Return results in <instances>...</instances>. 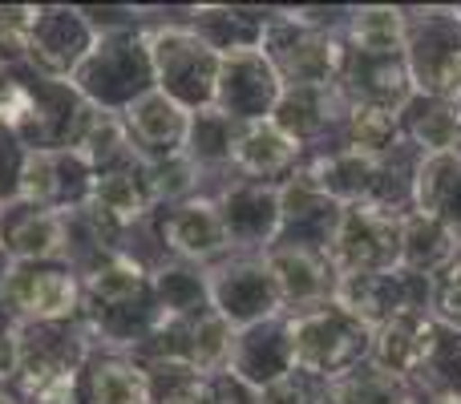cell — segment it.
Segmentation results:
<instances>
[{
    "label": "cell",
    "instance_id": "cell-46",
    "mask_svg": "<svg viewBox=\"0 0 461 404\" xmlns=\"http://www.w3.org/2000/svg\"><path fill=\"white\" fill-rule=\"evenodd\" d=\"M24 162H29V150H24V146L16 142L8 130H0V211L21 199Z\"/></svg>",
    "mask_w": 461,
    "mask_h": 404
},
{
    "label": "cell",
    "instance_id": "cell-24",
    "mask_svg": "<svg viewBox=\"0 0 461 404\" xmlns=\"http://www.w3.org/2000/svg\"><path fill=\"white\" fill-rule=\"evenodd\" d=\"M336 94L344 105H376V110H405V102L417 94L409 77L405 57H360L344 49Z\"/></svg>",
    "mask_w": 461,
    "mask_h": 404
},
{
    "label": "cell",
    "instance_id": "cell-8",
    "mask_svg": "<svg viewBox=\"0 0 461 404\" xmlns=\"http://www.w3.org/2000/svg\"><path fill=\"white\" fill-rule=\"evenodd\" d=\"M263 57L279 73L284 89L292 85H336L344 61V40L336 32H320L303 24L292 8H276L263 32Z\"/></svg>",
    "mask_w": 461,
    "mask_h": 404
},
{
    "label": "cell",
    "instance_id": "cell-7",
    "mask_svg": "<svg viewBox=\"0 0 461 404\" xmlns=\"http://www.w3.org/2000/svg\"><path fill=\"white\" fill-rule=\"evenodd\" d=\"M16 340H21V364H16L13 392L21 397V404L29 397H37V392L53 389V384L77 381L89 352L97 348L81 319H65V324H16Z\"/></svg>",
    "mask_w": 461,
    "mask_h": 404
},
{
    "label": "cell",
    "instance_id": "cell-41",
    "mask_svg": "<svg viewBox=\"0 0 461 404\" xmlns=\"http://www.w3.org/2000/svg\"><path fill=\"white\" fill-rule=\"evenodd\" d=\"M438 324V319H433ZM417 392H454L461 389V332L454 328H433L429 352H425V364L413 381Z\"/></svg>",
    "mask_w": 461,
    "mask_h": 404
},
{
    "label": "cell",
    "instance_id": "cell-32",
    "mask_svg": "<svg viewBox=\"0 0 461 404\" xmlns=\"http://www.w3.org/2000/svg\"><path fill=\"white\" fill-rule=\"evenodd\" d=\"M457 259H461V238L441 219H433L425 211H409L401 219V267L409 275L433 279Z\"/></svg>",
    "mask_w": 461,
    "mask_h": 404
},
{
    "label": "cell",
    "instance_id": "cell-25",
    "mask_svg": "<svg viewBox=\"0 0 461 404\" xmlns=\"http://www.w3.org/2000/svg\"><path fill=\"white\" fill-rule=\"evenodd\" d=\"M340 219H344V206L332 202L328 194H320L303 175L287 178V183L279 186V238L276 243L328 251Z\"/></svg>",
    "mask_w": 461,
    "mask_h": 404
},
{
    "label": "cell",
    "instance_id": "cell-35",
    "mask_svg": "<svg viewBox=\"0 0 461 404\" xmlns=\"http://www.w3.org/2000/svg\"><path fill=\"white\" fill-rule=\"evenodd\" d=\"M340 40L360 57H405V4H352Z\"/></svg>",
    "mask_w": 461,
    "mask_h": 404
},
{
    "label": "cell",
    "instance_id": "cell-2",
    "mask_svg": "<svg viewBox=\"0 0 461 404\" xmlns=\"http://www.w3.org/2000/svg\"><path fill=\"white\" fill-rule=\"evenodd\" d=\"M81 324L89 328L97 348L134 352L162 324L154 275L122 255L89 271L81 279Z\"/></svg>",
    "mask_w": 461,
    "mask_h": 404
},
{
    "label": "cell",
    "instance_id": "cell-30",
    "mask_svg": "<svg viewBox=\"0 0 461 404\" xmlns=\"http://www.w3.org/2000/svg\"><path fill=\"white\" fill-rule=\"evenodd\" d=\"M433 328L438 324H433L429 311H401V316L384 319L381 328H373V356H368V364L413 384L425 364V352H429Z\"/></svg>",
    "mask_w": 461,
    "mask_h": 404
},
{
    "label": "cell",
    "instance_id": "cell-49",
    "mask_svg": "<svg viewBox=\"0 0 461 404\" xmlns=\"http://www.w3.org/2000/svg\"><path fill=\"white\" fill-rule=\"evenodd\" d=\"M5 271H8V259H5V251H0V283H5ZM0 324H13V316H8V308H5V295H0Z\"/></svg>",
    "mask_w": 461,
    "mask_h": 404
},
{
    "label": "cell",
    "instance_id": "cell-15",
    "mask_svg": "<svg viewBox=\"0 0 461 404\" xmlns=\"http://www.w3.org/2000/svg\"><path fill=\"white\" fill-rule=\"evenodd\" d=\"M332 303H340L360 324L381 328L401 311H429V279L409 275L405 267L376 271V275H340Z\"/></svg>",
    "mask_w": 461,
    "mask_h": 404
},
{
    "label": "cell",
    "instance_id": "cell-43",
    "mask_svg": "<svg viewBox=\"0 0 461 404\" xmlns=\"http://www.w3.org/2000/svg\"><path fill=\"white\" fill-rule=\"evenodd\" d=\"M429 316L441 328L461 332V259L429 279Z\"/></svg>",
    "mask_w": 461,
    "mask_h": 404
},
{
    "label": "cell",
    "instance_id": "cell-1",
    "mask_svg": "<svg viewBox=\"0 0 461 404\" xmlns=\"http://www.w3.org/2000/svg\"><path fill=\"white\" fill-rule=\"evenodd\" d=\"M97 113L102 110H94L69 81L37 77L32 69H0V130L29 154L81 150Z\"/></svg>",
    "mask_w": 461,
    "mask_h": 404
},
{
    "label": "cell",
    "instance_id": "cell-4",
    "mask_svg": "<svg viewBox=\"0 0 461 404\" xmlns=\"http://www.w3.org/2000/svg\"><path fill=\"white\" fill-rule=\"evenodd\" d=\"M94 110L122 113L146 94H154V65L150 45H146V29H113L97 32V45L81 61V69L69 81Z\"/></svg>",
    "mask_w": 461,
    "mask_h": 404
},
{
    "label": "cell",
    "instance_id": "cell-20",
    "mask_svg": "<svg viewBox=\"0 0 461 404\" xmlns=\"http://www.w3.org/2000/svg\"><path fill=\"white\" fill-rule=\"evenodd\" d=\"M344 113H348V105L336 94V85H292L279 94V105H276V113H271V121H276L303 154H316V150H328V146L340 142Z\"/></svg>",
    "mask_w": 461,
    "mask_h": 404
},
{
    "label": "cell",
    "instance_id": "cell-31",
    "mask_svg": "<svg viewBox=\"0 0 461 404\" xmlns=\"http://www.w3.org/2000/svg\"><path fill=\"white\" fill-rule=\"evenodd\" d=\"M373 166H376V158H365V154L336 142V146H328V150L303 154L300 175L308 178L320 194H328L332 202H340L344 211H348V206H365L368 186H373Z\"/></svg>",
    "mask_w": 461,
    "mask_h": 404
},
{
    "label": "cell",
    "instance_id": "cell-40",
    "mask_svg": "<svg viewBox=\"0 0 461 404\" xmlns=\"http://www.w3.org/2000/svg\"><path fill=\"white\" fill-rule=\"evenodd\" d=\"M340 146L365 154V158H384L401 146V113L376 110V105H348L340 121Z\"/></svg>",
    "mask_w": 461,
    "mask_h": 404
},
{
    "label": "cell",
    "instance_id": "cell-28",
    "mask_svg": "<svg viewBox=\"0 0 461 404\" xmlns=\"http://www.w3.org/2000/svg\"><path fill=\"white\" fill-rule=\"evenodd\" d=\"M271 16H276V8H255V4H191L186 8L191 32L207 40L219 57L263 49V32H267Z\"/></svg>",
    "mask_w": 461,
    "mask_h": 404
},
{
    "label": "cell",
    "instance_id": "cell-34",
    "mask_svg": "<svg viewBox=\"0 0 461 404\" xmlns=\"http://www.w3.org/2000/svg\"><path fill=\"white\" fill-rule=\"evenodd\" d=\"M235 138L239 126L230 118H223L219 110H203L191 113V134H186V150L183 158L199 170L203 178V194H211L219 183L230 178V158H235Z\"/></svg>",
    "mask_w": 461,
    "mask_h": 404
},
{
    "label": "cell",
    "instance_id": "cell-29",
    "mask_svg": "<svg viewBox=\"0 0 461 404\" xmlns=\"http://www.w3.org/2000/svg\"><path fill=\"white\" fill-rule=\"evenodd\" d=\"M81 404H150V381L146 368L130 352L94 348L77 376Z\"/></svg>",
    "mask_w": 461,
    "mask_h": 404
},
{
    "label": "cell",
    "instance_id": "cell-10",
    "mask_svg": "<svg viewBox=\"0 0 461 404\" xmlns=\"http://www.w3.org/2000/svg\"><path fill=\"white\" fill-rule=\"evenodd\" d=\"M211 279V308L227 319L230 328H251L271 316H284L276 275L267 267V255L235 251L223 263L207 267Z\"/></svg>",
    "mask_w": 461,
    "mask_h": 404
},
{
    "label": "cell",
    "instance_id": "cell-12",
    "mask_svg": "<svg viewBox=\"0 0 461 404\" xmlns=\"http://www.w3.org/2000/svg\"><path fill=\"white\" fill-rule=\"evenodd\" d=\"M94 45L97 29L81 4H41L24 69L49 81H73V73L81 69V61L89 57Z\"/></svg>",
    "mask_w": 461,
    "mask_h": 404
},
{
    "label": "cell",
    "instance_id": "cell-21",
    "mask_svg": "<svg viewBox=\"0 0 461 404\" xmlns=\"http://www.w3.org/2000/svg\"><path fill=\"white\" fill-rule=\"evenodd\" d=\"M292 368H295V352H292V324H287V316H271L263 324L235 328L230 352H227V373L239 376L247 389L263 392L267 384L284 381Z\"/></svg>",
    "mask_w": 461,
    "mask_h": 404
},
{
    "label": "cell",
    "instance_id": "cell-27",
    "mask_svg": "<svg viewBox=\"0 0 461 404\" xmlns=\"http://www.w3.org/2000/svg\"><path fill=\"white\" fill-rule=\"evenodd\" d=\"M0 251L8 263H49L65 255V214L13 202L0 211Z\"/></svg>",
    "mask_w": 461,
    "mask_h": 404
},
{
    "label": "cell",
    "instance_id": "cell-45",
    "mask_svg": "<svg viewBox=\"0 0 461 404\" xmlns=\"http://www.w3.org/2000/svg\"><path fill=\"white\" fill-rule=\"evenodd\" d=\"M191 404H259V392L247 389L239 376H230L227 368L219 373H207L194 389V400Z\"/></svg>",
    "mask_w": 461,
    "mask_h": 404
},
{
    "label": "cell",
    "instance_id": "cell-47",
    "mask_svg": "<svg viewBox=\"0 0 461 404\" xmlns=\"http://www.w3.org/2000/svg\"><path fill=\"white\" fill-rule=\"evenodd\" d=\"M16 364H21L16 324H0V384H13L16 381Z\"/></svg>",
    "mask_w": 461,
    "mask_h": 404
},
{
    "label": "cell",
    "instance_id": "cell-9",
    "mask_svg": "<svg viewBox=\"0 0 461 404\" xmlns=\"http://www.w3.org/2000/svg\"><path fill=\"white\" fill-rule=\"evenodd\" d=\"M5 308L13 324H65L81 319V275L61 259L49 263H8Z\"/></svg>",
    "mask_w": 461,
    "mask_h": 404
},
{
    "label": "cell",
    "instance_id": "cell-33",
    "mask_svg": "<svg viewBox=\"0 0 461 404\" xmlns=\"http://www.w3.org/2000/svg\"><path fill=\"white\" fill-rule=\"evenodd\" d=\"M401 142L413 146L421 158L461 150V121L449 97L413 94L401 110Z\"/></svg>",
    "mask_w": 461,
    "mask_h": 404
},
{
    "label": "cell",
    "instance_id": "cell-19",
    "mask_svg": "<svg viewBox=\"0 0 461 404\" xmlns=\"http://www.w3.org/2000/svg\"><path fill=\"white\" fill-rule=\"evenodd\" d=\"M89 211L122 235L134 222H146L158 211V191H154V175L138 154L110 162V166L94 170V194H89Z\"/></svg>",
    "mask_w": 461,
    "mask_h": 404
},
{
    "label": "cell",
    "instance_id": "cell-5",
    "mask_svg": "<svg viewBox=\"0 0 461 404\" xmlns=\"http://www.w3.org/2000/svg\"><path fill=\"white\" fill-rule=\"evenodd\" d=\"M287 324H292L295 368L320 376V381H336V376L368 364V356H373V328L348 316L340 303L295 311V316H287Z\"/></svg>",
    "mask_w": 461,
    "mask_h": 404
},
{
    "label": "cell",
    "instance_id": "cell-52",
    "mask_svg": "<svg viewBox=\"0 0 461 404\" xmlns=\"http://www.w3.org/2000/svg\"><path fill=\"white\" fill-rule=\"evenodd\" d=\"M454 8H457V16H461V4H454Z\"/></svg>",
    "mask_w": 461,
    "mask_h": 404
},
{
    "label": "cell",
    "instance_id": "cell-42",
    "mask_svg": "<svg viewBox=\"0 0 461 404\" xmlns=\"http://www.w3.org/2000/svg\"><path fill=\"white\" fill-rule=\"evenodd\" d=\"M41 4H0V69H24Z\"/></svg>",
    "mask_w": 461,
    "mask_h": 404
},
{
    "label": "cell",
    "instance_id": "cell-6",
    "mask_svg": "<svg viewBox=\"0 0 461 404\" xmlns=\"http://www.w3.org/2000/svg\"><path fill=\"white\" fill-rule=\"evenodd\" d=\"M405 65L417 94H461V16L454 4H405Z\"/></svg>",
    "mask_w": 461,
    "mask_h": 404
},
{
    "label": "cell",
    "instance_id": "cell-22",
    "mask_svg": "<svg viewBox=\"0 0 461 404\" xmlns=\"http://www.w3.org/2000/svg\"><path fill=\"white\" fill-rule=\"evenodd\" d=\"M267 267L276 275L279 300H284V316L295 311H312L320 303H332L336 295V267L328 259V251H312V247H292V243H276L267 247Z\"/></svg>",
    "mask_w": 461,
    "mask_h": 404
},
{
    "label": "cell",
    "instance_id": "cell-37",
    "mask_svg": "<svg viewBox=\"0 0 461 404\" xmlns=\"http://www.w3.org/2000/svg\"><path fill=\"white\" fill-rule=\"evenodd\" d=\"M154 295H158L162 319H194L215 311L211 308L207 267H194V263L183 259H170L167 267L154 271Z\"/></svg>",
    "mask_w": 461,
    "mask_h": 404
},
{
    "label": "cell",
    "instance_id": "cell-14",
    "mask_svg": "<svg viewBox=\"0 0 461 404\" xmlns=\"http://www.w3.org/2000/svg\"><path fill=\"white\" fill-rule=\"evenodd\" d=\"M94 194V166L81 150H37L21 175V199L37 211L73 214L86 211Z\"/></svg>",
    "mask_w": 461,
    "mask_h": 404
},
{
    "label": "cell",
    "instance_id": "cell-18",
    "mask_svg": "<svg viewBox=\"0 0 461 404\" xmlns=\"http://www.w3.org/2000/svg\"><path fill=\"white\" fill-rule=\"evenodd\" d=\"M158 230H162V243H167L170 259L194 263V267H215L227 255H235L211 194H194L186 202L158 206Z\"/></svg>",
    "mask_w": 461,
    "mask_h": 404
},
{
    "label": "cell",
    "instance_id": "cell-13",
    "mask_svg": "<svg viewBox=\"0 0 461 404\" xmlns=\"http://www.w3.org/2000/svg\"><path fill=\"white\" fill-rule=\"evenodd\" d=\"M336 275H376L401 267V219L368 206H348L328 247Z\"/></svg>",
    "mask_w": 461,
    "mask_h": 404
},
{
    "label": "cell",
    "instance_id": "cell-11",
    "mask_svg": "<svg viewBox=\"0 0 461 404\" xmlns=\"http://www.w3.org/2000/svg\"><path fill=\"white\" fill-rule=\"evenodd\" d=\"M230 336H235V328L219 311H207V316L194 319H162L130 356L138 364H183L207 376L227 368Z\"/></svg>",
    "mask_w": 461,
    "mask_h": 404
},
{
    "label": "cell",
    "instance_id": "cell-3",
    "mask_svg": "<svg viewBox=\"0 0 461 404\" xmlns=\"http://www.w3.org/2000/svg\"><path fill=\"white\" fill-rule=\"evenodd\" d=\"M146 45H150L154 65V89L183 105L186 113L215 110V85H219V65L223 57L194 37L186 24V8H158V21L146 29Z\"/></svg>",
    "mask_w": 461,
    "mask_h": 404
},
{
    "label": "cell",
    "instance_id": "cell-26",
    "mask_svg": "<svg viewBox=\"0 0 461 404\" xmlns=\"http://www.w3.org/2000/svg\"><path fill=\"white\" fill-rule=\"evenodd\" d=\"M300 166H303V150L271 118L239 126L230 175L251 178V183H267V186H284L287 178L300 175Z\"/></svg>",
    "mask_w": 461,
    "mask_h": 404
},
{
    "label": "cell",
    "instance_id": "cell-48",
    "mask_svg": "<svg viewBox=\"0 0 461 404\" xmlns=\"http://www.w3.org/2000/svg\"><path fill=\"white\" fill-rule=\"evenodd\" d=\"M421 404H461V389H454V392H421Z\"/></svg>",
    "mask_w": 461,
    "mask_h": 404
},
{
    "label": "cell",
    "instance_id": "cell-38",
    "mask_svg": "<svg viewBox=\"0 0 461 404\" xmlns=\"http://www.w3.org/2000/svg\"><path fill=\"white\" fill-rule=\"evenodd\" d=\"M417 211L441 219L461 238V150L421 158V170H417Z\"/></svg>",
    "mask_w": 461,
    "mask_h": 404
},
{
    "label": "cell",
    "instance_id": "cell-17",
    "mask_svg": "<svg viewBox=\"0 0 461 404\" xmlns=\"http://www.w3.org/2000/svg\"><path fill=\"white\" fill-rule=\"evenodd\" d=\"M235 251H267L279 238V186L230 175L211 191Z\"/></svg>",
    "mask_w": 461,
    "mask_h": 404
},
{
    "label": "cell",
    "instance_id": "cell-50",
    "mask_svg": "<svg viewBox=\"0 0 461 404\" xmlns=\"http://www.w3.org/2000/svg\"><path fill=\"white\" fill-rule=\"evenodd\" d=\"M0 404H21V397L13 392V384H0Z\"/></svg>",
    "mask_w": 461,
    "mask_h": 404
},
{
    "label": "cell",
    "instance_id": "cell-44",
    "mask_svg": "<svg viewBox=\"0 0 461 404\" xmlns=\"http://www.w3.org/2000/svg\"><path fill=\"white\" fill-rule=\"evenodd\" d=\"M259 404H328V381L292 368L284 381L267 384V389L259 392Z\"/></svg>",
    "mask_w": 461,
    "mask_h": 404
},
{
    "label": "cell",
    "instance_id": "cell-23",
    "mask_svg": "<svg viewBox=\"0 0 461 404\" xmlns=\"http://www.w3.org/2000/svg\"><path fill=\"white\" fill-rule=\"evenodd\" d=\"M122 130H126L138 158L146 166H158V162L183 158L186 134H191V113L154 89V94H146L142 102H134L122 113Z\"/></svg>",
    "mask_w": 461,
    "mask_h": 404
},
{
    "label": "cell",
    "instance_id": "cell-16",
    "mask_svg": "<svg viewBox=\"0 0 461 404\" xmlns=\"http://www.w3.org/2000/svg\"><path fill=\"white\" fill-rule=\"evenodd\" d=\"M279 94H284V81H279V73L263 57V49L223 57L219 85H215V110L235 121V126L267 121L279 105Z\"/></svg>",
    "mask_w": 461,
    "mask_h": 404
},
{
    "label": "cell",
    "instance_id": "cell-36",
    "mask_svg": "<svg viewBox=\"0 0 461 404\" xmlns=\"http://www.w3.org/2000/svg\"><path fill=\"white\" fill-rule=\"evenodd\" d=\"M417 170H421V154L405 142L384 158H376L365 206L389 214V219H405L409 211H417Z\"/></svg>",
    "mask_w": 461,
    "mask_h": 404
},
{
    "label": "cell",
    "instance_id": "cell-51",
    "mask_svg": "<svg viewBox=\"0 0 461 404\" xmlns=\"http://www.w3.org/2000/svg\"><path fill=\"white\" fill-rule=\"evenodd\" d=\"M454 110H457V121H461V94L454 97Z\"/></svg>",
    "mask_w": 461,
    "mask_h": 404
},
{
    "label": "cell",
    "instance_id": "cell-39",
    "mask_svg": "<svg viewBox=\"0 0 461 404\" xmlns=\"http://www.w3.org/2000/svg\"><path fill=\"white\" fill-rule=\"evenodd\" d=\"M328 404H421V392L384 368L360 364L328 381Z\"/></svg>",
    "mask_w": 461,
    "mask_h": 404
}]
</instances>
